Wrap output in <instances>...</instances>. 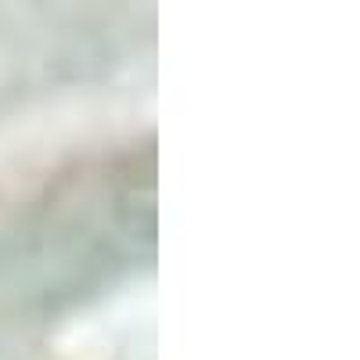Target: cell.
Segmentation results:
<instances>
[]
</instances>
